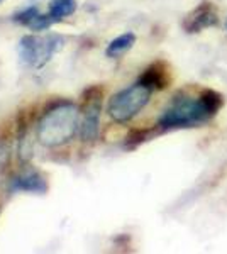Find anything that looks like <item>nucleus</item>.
I'll use <instances>...</instances> for the list:
<instances>
[{"mask_svg":"<svg viewBox=\"0 0 227 254\" xmlns=\"http://www.w3.org/2000/svg\"><path fill=\"white\" fill-rule=\"evenodd\" d=\"M81 110L72 102H61L51 107L39 119L36 136L46 147L65 146L80 132Z\"/></svg>","mask_w":227,"mask_h":254,"instance_id":"2","label":"nucleus"},{"mask_svg":"<svg viewBox=\"0 0 227 254\" xmlns=\"http://www.w3.org/2000/svg\"><path fill=\"white\" fill-rule=\"evenodd\" d=\"M226 27H227V22H226Z\"/></svg>","mask_w":227,"mask_h":254,"instance_id":"14","label":"nucleus"},{"mask_svg":"<svg viewBox=\"0 0 227 254\" xmlns=\"http://www.w3.org/2000/svg\"><path fill=\"white\" fill-rule=\"evenodd\" d=\"M53 24H56V20L53 19L51 15H49V14H41V12H39V14L32 19V22L29 24V29H31V31H48Z\"/></svg>","mask_w":227,"mask_h":254,"instance_id":"13","label":"nucleus"},{"mask_svg":"<svg viewBox=\"0 0 227 254\" xmlns=\"http://www.w3.org/2000/svg\"><path fill=\"white\" fill-rule=\"evenodd\" d=\"M63 46L65 38L60 34H26L19 41V58L26 66L41 69Z\"/></svg>","mask_w":227,"mask_h":254,"instance_id":"4","label":"nucleus"},{"mask_svg":"<svg viewBox=\"0 0 227 254\" xmlns=\"http://www.w3.org/2000/svg\"><path fill=\"white\" fill-rule=\"evenodd\" d=\"M139 81L146 85V87H150L152 92L154 90H164L171 81L170 69H168L166 63L156 61V63L150 64V66L144 69L143 75L139 76Z\"/></svg>","mask_w":227,"mask_h":254,"instance_id":"8","label":"nucleus"},{"mask_svg":"<svg viewBox=\"0 0 227 254\" xmlns=\"http://www.w3.org/2000/svg\"><path fill=\"white\" fill-rule=\"evenodd\" d=\"M152 134H154V130L152 129H134V130H131V132L126 136L124 147H126V149H136V147H139L143 142L150 141V139L152 137Z\"/></svg>","mask_w":227,"mask_h":254,"instance_id":"11","label":"nucleus"},{"mask_svg":"<svg viewBox=\"0 0 227 254\" xmlns=\"http://www.w3.org/2000/svg\"><path fill=\"white\" fill-rule=\"evenodd\" d=\"M136 44V34L134 32H124V34L117 36L115 39L110 41L105 48V56L107 58H121L122 55H126L129 49H133Z\"/></svg>","mask_w":227,"mask_h":254,"instance_id":"9","label":"nucleus"},{"mask_svg":"<svg viewBox=\"0 0 227 254\" xmlns=\"http://www.w3.org/2000/svg\"><path fill=\"white\" fill-rule=\"evenodd\" d=\"M224 107V97L212 88H204L199 95L178 93L170 102L158 121V129H185L205 124Z\"/></svg>","mask_w":227,"mask_h":254,"instance_id":"1","label":"nucleus"},{"mask_svg":"<svg viewBox=\"0 0 227 254\" xmlns=\"http://www.w3.org/2000/svg\"><path fill=\"white\" fill-rule=\"evenodd\" d=\"M151 95L152 90L138 80L134 85H129L127 88H122L121 92L114 93L109 100V105H107L109 117L119 124H126V122L133 121L150 104Z\"/></svg>","mask_w":227,"mask_h":254,"instance_id":"3","label":"nucleus"},{"mask_svg":"<svg viewBox=\"0 0 227 254\" xmlns=\"http://www.w3.org/2000/svg\"><path fill=\"white\" fill-rule=\"evenodd\" d=\"M102 92L100 87H90L83 93V109L80 116V137L83 142H93L100 130V112H102Z\"/></svg>","mask_w":227,"mask_h":254,"instance_id":"5","label":"nucleus"},{"mask_svg":"<svg viewBox=\"0 0 227 254\" xmlns=\"http://www.w3.org/2000/svg\"><path fill=\"white\" fill-rule=\"evenodd\" d=\"M219 22V14L214 3L210 2H202L195 7L193 10H190L183 19V29L188 34H195L204 29H209L212 26H217Z\"/></svg>","mask_w":227,"mask_h":254,"instance_id":"6","label":"nucleus"},{"mask_svg":"<svg viewBox=\"0 0 227 254\" xmlns=\"http://www.w3.org/2000/svg\"><path fill=\"white\" fill-rule=\"evenodd\" d=\"M0 2H3V0H0Z\"/></svg>","mask_w":227,"mask_h":254,"instance_id":"15","label":"nucleus"},{"mask_svg":"<svg viewBox=\"0 0 227 254\" xmlns=\"http://www.w3.org/2000/svg\"><path fill=\"white\" fill-rule=\"evenodd\" d=\"M49 190L48 180L38 170H29L15 175L9 183L10 193H34V195H46Z\"/></svg>","mask_w":227,"mask_h":254,"instance_id":"7","label":"nucleus"},{"mask_svg":"<svg viewBox=\"0 0 227 254\" xmlns=\"http://www.w3.org/2000/svg\"><path fill=\"white\" fill-rule=\"evenodd\" d=\"M38 14H39V7L31 3V5H27V7H24V9H20L19 12H15V14L12 15V20H14L15 24L29 27V24L32 22V19H34Z\"/></svg>","mask_w":227,"mask_h":254,"instance_id":"12","label":"nucleus"},{"mask_svg":"<svg viewBox=\"0 0 227 254\" xmlns=\"http://www.w3.org/2000/svg\"><path fill=\"white\" fill-rule=\"evenodd\" d=\"M78 9L76 0H49L48 14L51 15L56 22H61L65 17L73 15Z\"/></svg>","mask_w":227,"mask_h":254,"instance_id":"10","label":"nucleus"}]
</instances>
